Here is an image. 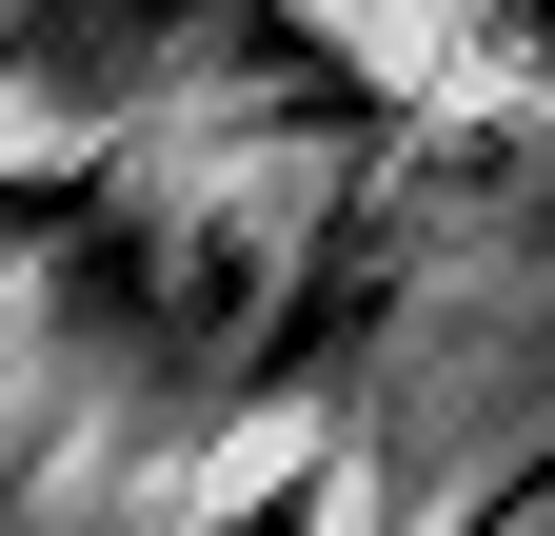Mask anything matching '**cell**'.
<instances>
[{
	"label": "cell",
	"mask_w": 555,
	"mask_h": 536,
	"mask_svg": "<svg viewBox=\"0 0 555 536\" xmlns=\"http://www.w3.org/2000/svg\"><path fill=\"white\" fill-rule=\"evenodd\" d=\"M358 516H377L358 437H318V418H238L198 457V497H179V536H358Z\"/></svg>",
	"instance_id": "cell-1"
}]
</instances>
